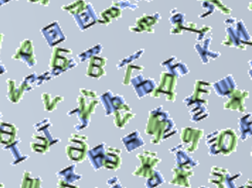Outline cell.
<instances>
[{
    "mask_svg": "<svg viewBox=\"0 0 252 188\" xmlns=\"http://www.w3.org/2000/svg\"><path fill=\"white\" fill-rule=\"evenodd\" d=\"M249 76L252 80V60L249 61Z\"/></svg>",
    "mask_w": 252,
    "mask_h": 188,
    "instance_id": "obj_3",
    "label": "cell"
},
{
    "mask_svg": "<svg viewBox=\"0 0 252 188\" xmlns=\"http://www.w3.org/2000/svg\"><path fill=\"white\" fill-rule=\"evenodd\" d=\"M249 9H251V10H252V3H250V5H249Z\"/></svg>",
    "mask_w": 252,
    "mask_h": 188,
    "instance_id": "obj_4",
    "label": "cell"
},
{
    "mask_svg": "<svg viewBox=\"0 0 252 188\" xmlns=\"http://www.w3.org/2000/svg\"><path fill=\"white\" fill-rule=\"evenodd\" d=\"M239 130L243 141L252 137V113H246L240 119Z\"/></svg>",
    "mask_w": 252,
    "mask_h": 188,
    "instance_id": "obj_2",
    "label": "cell"
},
{
    "mask_svg": "<svg viewBox=\"0 0 252 188\" xmlns=\"http://www.w3.org/2000/svg\"><path fill=\"white\" fill-rule=\"evenodd\" d=\"M248 98H249V93L247 91L238 90L234 93L233 99L230 102H227L225 107L233 110H237L239 112H244L246 109L245 102Z\"/></svg>",
    "mask_w": 252,
    "mask_h": 188,
    "instance_id": "obj_1",
    "label": "cell"
}]
</instances>
